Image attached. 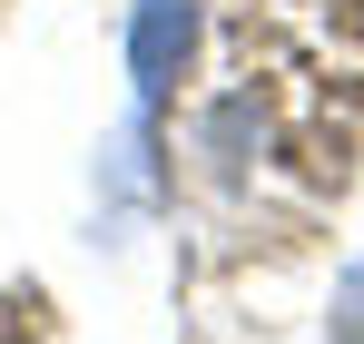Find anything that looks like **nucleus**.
Listing matches in <instances>:
<instances>
[{
    "label": "nucleus",
    "instance_id": "1",
    "mask_svg": "<svg viewBox=\"0 0 364 344\" xmlns=\"http://www.w3.org/2000/svg\"><path fill=\"white\" fill-rule=\"evenodd\" d=\"M119 50H128V89L148 109H168V89L197 59V0H128V40Z\"/></svg>",
    "mask_w": 364,
    "mask_h": 344
}]
</instances>
